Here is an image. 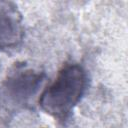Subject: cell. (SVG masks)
<instances>
[{
  "label": "cell",
  "mask_w": 128,
  "mask_h": 128,
  "mask_svg": "<svg viewBox=\"0 0 128 128\" xmlns=\"http://www.w3.org/2000/svg\"><path fill=\"white\" fill-rule=\"evenodd\" d=\"M86 88L87 74L84 68L78 64H68L43 91L39 105L50 116L65 120L83 97Z\"/></svg>",
  "instance_id": "6da1fadb"
},
{
  "label": "cell",
  "mask_w": 128,
  "mask_h": 128,
  "mask_svg": "<svg viewBox=\"0 0 128 128\" xmlns=\"http://www.w3.org/2000/svg\"><path fill=\"white\" fill-rule=\"evenodd\" d=\"M44 81V73L23 65L16 66L0 85V102L8 108L27 105Z\"/></svg>",
  "instance_id": "7a4b0ae2"
},
{
  "label": "cell",
  "mask_w": 128,
  "mask_h": 128,
  "mask_svg": "<svg viewBox=\"0 0 128 128\" xmlns=\"http://www.w3.org/2000/svg\"><path fill=\"white\" fill-rule=\"evenodd\" d=\"M23 33L22 16L17 6L9 1H0V49L17 46Z\"/></svg>",
  "instance_id": "3957f363"
}]
</instances>
